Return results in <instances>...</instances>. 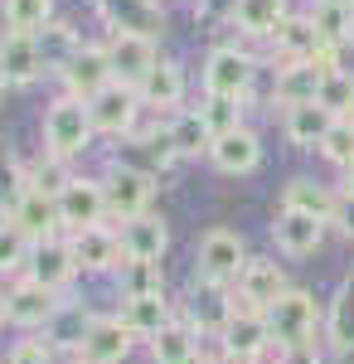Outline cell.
<instances>
[{"label": "cell", "instance_id": "cell-1", "mask_svg": "<svg viewBox=\"0 0 354 364\" xmlns=\"http://www.w3.org/2000/svg\"><path fill=\"white\" fill-rule=\"evenodd\" d=\"M267 326H272V345L281 350H301V345H321L326 336V301L306 287H291L277 306H267Z\"/></svg>", "mask_w": 354, "mask_h": 364}, {"label": "cell", "instance_id": "cell-2", "mask_svg": "<svg viewBox=\"0 0 354 364\" xmlns=\"http://www.w3.org/2000/svg\"><path fill=\"white\" fill-rule=\"evenodd\" d=\"M92 141H97V127H92V112H87L82 97H68L63 92L58 102H49V112H44V156L78 161Z\"/></svg>", "mask_w": 354, "mask_h": 364}, {"label": "cell", "instance_id": "cell-3", "mask_svg": "<svg viewBox=\"0 0 354 364\" xmlns=\"http://www.w3.org/2000/svg\"><path fill=\"white\" fill-rule=\"evenodd\" d=\"M247 243L238 228H209L199 243H194V282H214V287H238V277H243L247 267Z\"/></svg>", "mask_w": 354, "mask_h": 364}, {"label": "cell", "instance_id": "cell-4", "mask_svg": "<svg viewBox=\"0 0 354 364\" xmlns=\"http://www.w3.org/2000/svg\"><path fill=\"white\" fill-rule=\"evenodd\" d=\"M102 190H107V219L117 228L151 214V199H156V175L151 170L132 166V161H112L102 170Z\"/></svg>", "mask_w": 354, "mask_h": 364}, {"label": "cell", "instance_id": "cell-5", "mask_svg": "<svg viewBox=\"0 0 354 364\" xmlns=\"http://www.w3.org/2000/svg\"><path fill=\"white\" fill-rule=\"evenodd\" d=\"M218 345H223L228 364H262V360H272L277 345H272L267 311H252V306H243V301H238V311H233L228 331L218 336Z\"/></svg>", "mask_w": 354, "mask_h": 364}, {"label": "cell", "instance_id": "cell-6", "mask_svg": "<svg viewBox=\"0 0 354 364\" xmlns=\"http://www.w3.org/2000/svg\"><path fill=\"white\" fill-rule=\"evenodd\" d=\"M233 311H238L233 287H214V282H194L190 277V291H185V301H180V316H185L204 340L223 336L228 321H233Z\"/></svg>", "mask_w": 354, "mask_h": 364}, {"label": "cell", "instance_id": "cell-7", "mask_svg": "<svg viewBox=\"0 0 354 364\" xmlns=\"http://www.w3.org/2000/svg\"><path fill=\"white\" fill-rule=\"evenodd\" d=\"M68 248H73V262H78V277H117V272L127 267L122 233H117L112 224L68 233Z\"/></svg>", "mask_w": 354, "mask_h": 364}, {"label": "cell", "instance_id": "cell-8", "mask_svg": "<svg viewBox=\"0 0 354 364\" xmlns=\"http://www.w3.org/2000/svg\"><path fill=\"white\" fill-rule=\"evenodd\" d=\"M5 301H10V326L25 331V336H44V326L58 316L63 306V291H49L44 282L34 277H15L5 287Z\"/></svg>", "mask_w": 354, "mask_h": 364}, {"label": "cell", "instance_id": "cell-9", "mask_svg": "<svg viewBox=\"0 0 354 364\" xmlns=\"http://www.w3.org/2000/svg\"><path fill=\"white\" fill-rule=\"evenodd\" d=\"M132 350H136V336L127 331V321L112 311V316H92V326H87V336L82 345L73 350V360L68 364H127L132 360Z\"/></svg>", "mask_w": 354, "mask_h": 364}, {"label": "cell", "instance_id": "cell-10", "mask_svg": "<svg viewBox=\"0 0 354 364\" xmlns=\"http://www.w3.org/2000/svg\"><path fill=\"white\" fill-rule=\"evenodd\" d=\"M58 219H63V233L107 224V190H102V175H73L68 190L58 195Z\"/></svg>", "mask_w": 354, "mask_h": 364}, {"label": "cell", "instance_id": "cell-11", "mask_svg": "<svg viewBox=\"0 0 354 364\" xmlns=\"http://www.w3.org/2000/svg\"><path fill=\"white\" fill-rule=\"evenodd\" d=\"M87 112H92L97 136L122 141V136H136V117L146 112V107H141V92H136V87L112 83V87H102V92L87 102Z\"/></svg>", "mask_w": 354, "mask_h": 364}, {"label": "cell", "instance_id": "cell-12", "mask_svg": "<svg viewBox=\"0 0 354 364\" xmlns=\"http://www.w3.org/2000/svg\"><path fill=\"white\" fill-rule=\"evenodd\" d=\"M252 78H257V63L238 44H218L204 58V92H214V97H247Z\"/></svg>", "mask_w": 354, "mask_h": 364}, {"label": "cell", "instance_id": "cell-13", "mask_svg": "<svg viewBox=\"0 0 354 364\" xmlns=\"http://www.w3.org/2000/svg\"><path fill=\"white\" fill-rule=\"evenodd\" d=\"M49 58L39 49V34H20V29H0V78L10 87H29L44 78Z\"/></svg>", "mask_w": 354, "mask_h": 364}, {"label": "cell", "instance_id": "cell-14", "mask_svg": "<svg viewBox=\"0 0 354 364\" xmlns=\"http://www.w3.org/2000/svg\"><path fill=\"white\" fill-rule=\"evenodd\" d=\"M286 291H291V277H286V267H281L277 257H247L243 277H238V287H233V296H238L243 306H252V311L277 306Z\"/></svg>", "mask_w": 354, "mask_h": 364}, {"label": "cell", "instance_id": "cell-15", "mask_svg": "<svg viewBox=\"0 0 354 364\" xmlns=\"http://www.w3.org/2000/svg\"><path fill=\"white\" fill-rule=\"evenodd\" d=\"M326 233H330V224L316 219V214L277 209V219H272V243L281 257H316V252L326 248Z\"/></svg>", "mask_w": 354, "mask_h": 364}, {"label": "cell", "instance_id": "cell-16", "mask_svg": "<svg viewBox=\"0 0 354 364\" xmlns=\"http://www.w3.org/2000/svg\"><path fill=\"white\" fill-rule=\"evenodd\" d=\"M117 83V73H112V58H107V44H82L78 54L63 63V87H68V97H82V102H92L102 87Z\"/></svg>", "mask_w": 354, "mask_h": 364}, {"label": "cell", "instance_id": "cell-17", "mask_svg": "<svg viewBox=\"0 0 354 364\" xmlns=\"http://www.w3.org/2000/svg\"><path fill=\"white\" fill-rule=\"evenodd\" d=\"M107 58H112L117 83H127V87H141V83H146V73L161 63V58H156V39H146V34H127V29H112Z\"/></svg>", "mask_w": 354, "mask_h": 364}, {"label": "cell", "instance_id": "cell-18", "mask_svg": "<svg viewBox=\"0 0 354 364\" xmlns=\"http://www.w3.org/2000/svg\"><path fill=\"white\" fill-rule=\"evenodd\" d=\"M25 277L44 282L49 291H63V296H68V287L78 282V262H73V248H68V233H58V238H44V243H34Z\"/></svg>", "mask_w": 354, "mask_h": 364}, {"label": "cell", "instance_id": "cell-19", "mask_svg": "<svg viewBox=\"0 0 354 364\" xmlns=\"http://www.w3.org/2000/svg\"><path fill=\"white\" fill-rule=\"evenodd\" d=\"M117 316L127 321V331L136 336V345H151V340L180 316V301H170V291H156V296H122V311H117Z\"/></svg>", "mask_w": 354, "mask_h": 364}, {"label": "cell", "instance_id": "cell-20", "mask_svg": "<svg viewBox=\"0 0 354 364\" xmlns=\"http://www.w3.org/2000/svg\"><path fill=\"white\" fill-rule=\"evenodd\" d=\"M10 224L20 228V233H25L29 243H44V238H58V233H63V219H58V199L29 185L25 195H20L15 204H10Z\"/></svg>", "mask_w": 354, "mask_h": 364}, {"label": "cell", "instance_id": "cell-21", "mask_svg": "<svg viewBox=\"0 0 354 364\" xmlns=\"http://www.w3.org/2000/svg\"><path fill=\"white\" fill-rule=\"evenodd\" d=\"M321 345L330 350V360L354 355V277H345L326 301V336Z\"/></svg>", "mask_w": 354, "mask_h": 364}, {"label": "cell", "instance_id": "cell-22", "mask_svg": "<svg viewBox=\"0 0 354 364\" xmlns=\"http://www.w3.org/2000/svg\"><path fill=\"white\" fill-rule=\"evenodd\" d=\"M117 233H122L127 262H165V252H170V224L161 214H141L132 224H122Z\"/></svg>", "mask_w": 354, "mask_h": 364}, {"label": "cell", "instance_id": "cell-23", "mask_svg": "<svg viewBox=\"0 0 354 364\" xmlns=\"http://www.w3.org/2000/svg\"><path fill=\"white\" fill-rule=\"evenodd\" d=\"M146 355H151V364H204V336L185 316H175L161 336L146 345Z\"/></svg>", "mask_w": 354, "mask_h": 364}, {"label": "cell", "instance_id": "cell-24", "mask_svg": "<svg viewBox=\"0 0 354 364\" xmlns=\"http://www.w3.org/2000/svg\"><path fill=\"white\" fill-rule=\"evenodd\" d=\"M335 204H340V190L326 185V180H316V175H291L286 185H281V195H277V209H296V214H316V219H326L335 214Z\"/></svg>", "mask_w": 354, "mask_h": 364}, {"label": "cell", "instance_id": "cell-25", "mask_svg": "<svg viewBox=\"0 0 354 364\" xmlns=\"http://www.w3.org/2000/svg\"><path fill=\"white\" fill-rule=\"evenodd\" d=\"M209 161H214L218 175H252L262 166V141L252 127H238V132H228L209 146Z\"/></svg>", "mask_w": 354, "mask_h": 364}, {"label": "cell", "instance_id": "cell-26", "mask_svg": "<svg viewBox=\"0 0 354 364\" xmlns=\"http://www.w3.org/2000/svg\"><path fill=\"white\" fill-rule=\"evenodd\" d=\"M92 316L97 311H87V301H73V296H63V306H58V316L44 326V345L54 350V355H63V360H73V350L82 345V336H87V326H92Z\"/></svg>", "mask_w": 354, "mask_h": 364}, {"label": "cell", "instance_id": "cell-27", "mask_svg": "<svg viewBox=\"0 0 354 364\" xmlns=\"http://www.w3.org/2000/svg\"><path fill=\"white\" fill-rule=\"evenodd\" d=\"M97 5V15L107 20L112 29H127V34H146V39H156L165 29V15L156 0H92Z\"/></svg>", "mask_w": 354, "mask_h": 364}, {"label": "cell", "instance_id": "cell-28", "mask_svg": "<svg viewBox=\"0 0 354 364\" xmlns=\"http://www.w3.org/2000/svg\"><path fill=\"white\" fill-rule=\"evenodd\" d=\"M136 92H141V107L146 112H180V102H185V68L175 58H161Z\"/></svg>", "mask_w": 354, "mask_h": 364}, {"label": "cell", "instance_id": "cell-29", "mask_svg": "<svg viewBox=\"0 0 354 364\" xmlns=\"http://www.w3.org/2000/svg\"><path fill=\"white\" fill-rule=\"evenodd\" d=\"M321 83L326 73L316 63H277V83H272V102L286 112V107H301V102H316L321 97Z\"/></svg>", "mask_w": 354, "mask_h": 364}, {"label": "cell", "instance_id": "cell-30", "mask_svg": "<svg viewBox=\"0 0 354 364\" xmlns=\"http://www.w3.org/2000/svg\"><path fill=\"white\" fill-rule=\"evenodd\" d=\"M340 117H330L321 102H301V107H286L281 112V136L301 146V151H321V141L330 136V127H335Z\"/></svg>", "mask_w": 354, "mask_h": 364}, {"label": "cell", "instance_id": "cell-31", "mask_svg": "<svg viewBox=\"0 0 354 364\" xmlns=\"http://www.w3.org/2000/svg\"><path fill=\"white\" fill-rule=\"evenodd\" d=\"M272 49H277V63H311L326 44H321L316 25H311V15H286L281 29L272 34Z\"/></svg>", "mask_w": 354, "mask_h": 364}, {"label": "cell", "instance_id": "cell-32", "mask_svg": "<svg viewBox=\"0 0 354 364\" xmlns=\"http://www.w3.org/2000/svg\"><path fill=\"white\" fill-rule=\"evenodd\" d=\"M306 15H311L316 34H321V44H330V49L354 44V5H340V0H316Z\"/></svg>", "mask_w": 354, "mask_h": 364}, {"label": "cell", "instance_id": "cell-33", "mask_svg": "<svg viewBox=\"0 0 354 364\" xmlns=\"http://www.w3.org/2000/svg\"><path fill=\"white\" fill-rule=\"evenodd\" d=\"M286 15H291V10H286V0H238L233 25L243 29L247 39H272Z\"/></svg>", "mask_w": 354, "mask_h": 364}, {"label": "cell", "instance_id": "cell-34", "mask_svg": "<svg viewBox=\"0 0 354 364\" xmlns=\"http://www.w3.org/2000/svg\"><path fill=\"white\" fill-rule=\"evenodd\" d=\"M165 136H170V146H175V156H209V146H214V136H209L199 107L175 112L170 122H165Z\"/></svg>", "mask_w": 354, "mask_h": 364}, {"label": "cell", "instance_id": "cell-35", "mask_svg": "<svg viewBox=\"0 0 354 364\" xmlns=\"http://www.w3.org/2000/svg\"><path fill=\"white\" fill-rule=\"evenodd\" d=\"M0 15H5V29L44 34L54 25V0H0Z\"/></svg>", "mask_w": 354, "mask_h": 364}, {"label": "cell", "instance_id": "cell-36", "mask_svg": "<svg viewBox=\"0 0 354 364\" xmlns=\"http://www.w3.org/2000/svg\"><path fill=\"white\" fill-rule=\"evenodd\" d=\"M199 117H204V127H209V136H214V141L228 136V132L243 127V97H214V92H204Z\"/></svg>", "mask_w": 354, "mask_h": 364}, {"label": "cell", "instance_id": "cell-37", "mask_svg": "<svg viewBox=\"0 0 354 364\" xmlns=\"http://www.w3.org/2000/svg\"><path fill=\"white\" fill-rule=\"evenodd\" d=\"M117 291L122 296H156V291H165V262H127L117 272Z\"/></svg>", "mask_w": 354, "mask_h": 364}, {"label": "cell", "instance_id": "cell-38", "mask_svg": "<svg viewBox=\"0 0 354 364\" xmlns=\"http://www.w3.org/2000/svg\"><path fill=\"white\" fill-rule=\"evenodd\" d=\"M29 252H34V243H29L20 228H15V224H0V277H5V282L25 277Z\"/></svg>", "mask_w": 354, "mask_h": 364}, {"label": "cell", "instance_id": "cell-39", "mask_svg": "<svg viewBox=\"0 0 354 364\" xmlns=\"http://www.w3.org/2000/svg\"><path fill=\"white\" fill-rule=\"evenodd\" d=\"M330 117H354V73L345 68H335L326 73V83H321V97H316Z\"/></svg>", "mask_w": 354, "mask_h": 364}, {"label": "cell", "instance_id": "cell-40", "mask_svg": "<svg viewBox=\"0 0 354 364\" xmlns=\"http://www.w3.org/2000/svg\"><path fill=\"white\" fill-rule=\"evenodd\" d=\"M321 156H326L330 166H340V170L354 166V122L350 117H340V122L330 127V136L321 141Z\"/></svg>", "mask_w": 354, "mask_h": 364}, {"label": "cell", "instance_id": "cell-41", "mask_svg": "<svg viewBox=\"0 0 354 364\" xmlns=\"http://www.w3.org/2000/svg\"><path fill=\"white\" fill-rule=\"evenodd\" d=\"M68 180H73L68 161H54V156H44L39 166L29 170V185H34V190H44V195H54V199L68 190Z\"/></svg>", "mask_w": 354, "mask_h": 364}, {"label": "cell", "instance_id": "cell-42", "mask_svg": "<svg viewBox=\"0 0 354 364\" xmlns=\"http://www.w3.org/2000/svg\"><path fill=\"white\" fill-rule=\"evenodd\" d=\"M0 364H58V355L39 336H25V340H15V345L5 350V360H0Z\"/></svg>", "mask_w": 354, "mask_h": 364}, {"label": "cell", "instance_id": "cell-43", "mask_svg": "<svg viewBox=\"0 0 354 364\" xmlns=\"http://www.w3.org/2000/svg\"><path fill=\"white\" fill-rule=\"evenodd\" d=\"M330 228H335L340 238H350V243H354V195L340 190V204H335V214H330Z\"/></svg>", "mask_w": 354, "mask_h": 364}, {"label": "cell", "instance_id": "cell-44", "mask_svg": "<svg viewBox=\"0 0 354 364\" xmlns=\"http://www.w3.org/2000/svg\"><path fill=\"white\" fill-rule=\"evenodd\" d=\"M277 364H330V360H326V350H321V345H301V350H281Z\"/></svg>", "mask_w": 354, "mask_h": 364}, {"label": "cell", "instance_id": "cell-45", "mask_svg": "<svg viewBox=\"0 0 354 364\" xmlns=\"http://www.w3.org/2000/svg\"><path fill=\"white\" fill-rule=\"evenodd\" d=\"M10 326V301H5V287H0V331Z\"/></svg>", "mask_w": 354, "mask_h": 364}, {"label": "cell", "instance_id": "cell-46", "mask_svg": "<svg viewBox=\"0 0 354 364\" xmlns=\"http://www.w3.org/2000/svg\"><path fill=\"white\" fill-rule=\"evenodd\" d=\"M340 185H345V195H354V166L345 170V180H340Z\"/></svg>", "mask_w": 354, "mask_h": 364}, {"label": "cell", "instance_id": "cell-47", "mask_svg": "<svg viewBox=\"0 0 354 364\" xmlns=\"http://www.w3.org/2000/svg\"><path fill=\"white\" fill-rule=\"evenodd\" d=\"M262 364H277V355H272V360H262Z\"/></svg>", "mask_w": 354, "mask_h": 364}, {"label": "cell", "instance_id": "cell-48", "mask_svg": "<svg viewBox=\"0 0 354 364\" xmlns=\"http://www.w3.org/2000/svg\"><path fill=\"white\" fill-rule=\"evenodd\" d=\"M340 5H354V0H340Z\"/></svg>", "mask_w": 354, "mask_h": 364}, {"label": "cell", "instance_id": "cell-49", "mask_svg": "<svg viewBox=\"0 0 354 364\" xmlns=\"http://www.w3.org/2000/svg\"><path fill=\"white\" fill-rule=\"evenodd\" d=\"M0 87H5V78H0Z\"/></svg>", "mask_w": 354, "mask_h": 364}, {"label": "cell", "instance_id": "cell-50", "mask_svg": "<svg viewBox=\"0 0 354 364\" xmlns=\"http://www.w3.org/2000/svg\"><path fill=\"white\" fill-rule=\"evenodd\" d=\"M350 122H354V117H350Z\"/></svg>", "mask_w": 354, "mask_h": 364}]
</instances>
